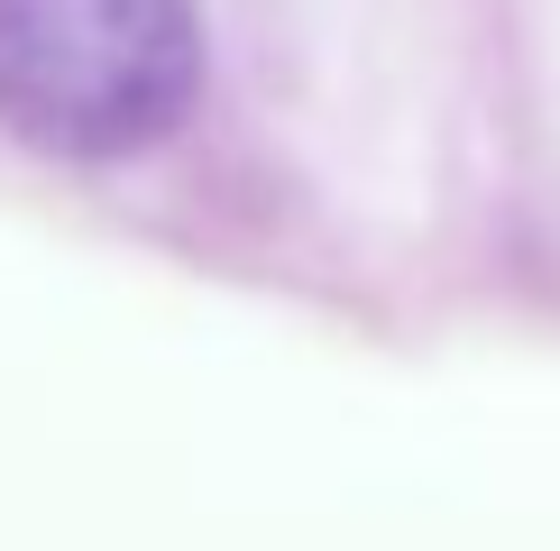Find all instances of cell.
Returning a JSON list of instances; mask_svg holds the SVG:
<instances>
[{
  "mask_svg": "<svg viewBox=\"0 0 560 551\" xmlns=\"http://www.w3.org/2000/svg\"><path fill=\"white\" fill-rule=\"evenodd\" d=\"M202 92L194 0H0V129L65 166L156 148Z\"/></svg>",
  "mask_w": 560,
  "mask_h": 551,
  "instance_id": "1",
  "label": "cell"
}]
</instances>
